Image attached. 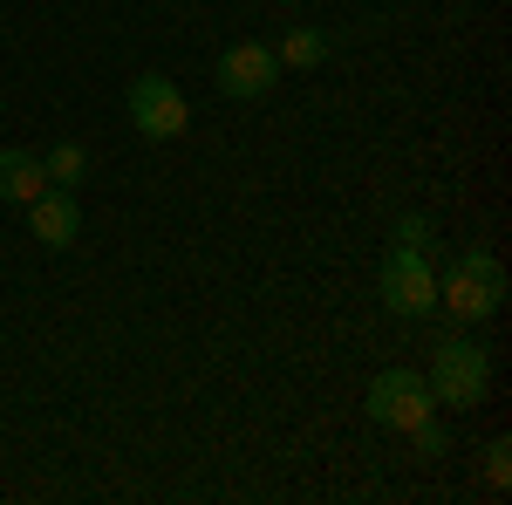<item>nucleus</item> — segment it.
<instances>
[{
	"label": "nucleus",
	"mask_w": 512,
	"mask_h": 505,
	"mask_svg": "<svg viewBox=\"0 0 512 505\" xmlns=\"http://www.w3.org/2000/svg\"><path fill=\"white\" fill-rule=\"evenodd\" d=\"M437 308L451 314L458 328H478V321H492V314L506 308V267H499V253H492V246H472V253H458L451 267L437 273Z\"/></svg>",
	"instance_id": "f257e3e1"
},
{
	"label": "nucleus",
	"mask_w": 512,
	"mask_h": 505,
	"mask_svg": "<svg viewBox=\"0 0 512 505\" xmlns=\"http://www.w3.org/2000/svg\"><path fill=\"white\" fill-rule=\"evenodd\" d=\"M424 383H431V403H437V410H478V403H485V389H492V355H485L472 335L451 321V335L431 349Z\"/></svg>",
	"instance_id": "f03ea898"
},
{
	"label": "nucleus",
	"mask_w": 512,
	"mask_h": 505,
	"mask_svg": "<svg viewBox=\"0 0 512 505\" xmlns=\"http://www.w3.org/2000/svg\"><path fill=\"white\" fill-rule=\"evenodd\" d=\"M376 294H383V308L403 314V321H424L437 314V267L424 246H390V260L376 273Z\"/></svg>",
	"instance_id": "7ed1b4c3"
},
{
	"label": "nucleus",
	"mask_w": 512,
	"mask_h": 505,
	"mask_svg": "<svg viewBox=\"0 0 512 505\" xmlns=\"http://www.w3.org/2000/svg\"><path fill=\"white\" fill-rule=\"evenodd\" d=\"M123 110H130V123H137L151 144H171V137L192 130V103H185V89L171 76H137L130 96H123Z\"/></svg>",
	"instance_id": "20e7f679"
},
{
	"label": "nucleus",
	"mask_w": 512,
	"mask_h": 505,
	"mask_svg": "<svg viewBox=\"0 0 512 505\" xmlns=\"http://www.w3.org/2000/svg\"><path fill=\"white\" fill-rule=\"evenodd\" d=\"M437 403H431V383L417 376V369H383L376 383H369V396H362V417L376 430H410L424 424Z\"/></svg>",
	"instance_id": "39448f33"
},
{
	"label": "nucleus",
	"mask_w": 512,
	"mask_h": 505,
	"mask_svg": "<svg viewBox=\"0 0 512 505\" xmlns=\"http://www.w3.org/2000/svg\"><path fill=\"white\" fill-rule=\"evenodd\" d=\"M212 82H219V96H233V103H260V96L280 89V55L267 41H233V48L219 55Z\"/></svg>",
	"instance_id": "423d86ee"
},
{
	"label": "nucleus",
	"mask_w": 512,
	"mask_h": 505,
	"mask_svg": "<svg viewBox=\"0 0 512 505\" xmlns=\"http://www.w3.org/2000/svg\"><path fill=\"white\" fill-rule=\"evenodd\" d=\"M28 233L48 246V253H69L82 239V198L62 192V185H48V192L28 198Z\"/></svg>",
	"instance_id": "0eeeda50"
},
{
	"label": "nucleus",
	"mask_w": 512,
	"mask_h": 505,
	"mask_svg": "<svg viewBox=\"0 0 512 505\" xmlns=\"http://www.w3.org/2000/svg\"><path fill=\"white\" fill-rule=\"evenodd\" d=\"M35 192H48V171H41L35 151H21V144H7L0 151V198L7 205H28Z\"/></svg>",
	"instance_id": "6e6552de"
},
{
	"label": "nucleus",
	"mask_w": 512,
	"mask_h": 505,
	"mask_svg": "<svg viewBox=\"0 0 512 505\" xmlns=\"http://www.w3.org/2000/svg\"><path fill=\"white\" fill-rule=\"evenodd\" d=\"M328 48H335V41L321 35V28H308V21H301V28H287V35L274 41V55H280V76H301V69H321V62H328Z\"/></svg>",
	"instance_id": "1a4fd4ad"
},
{
	"label": "nucleus",
	"mask_w": 512,
	"mask_h": 505,
	"mask_svg": "<svg viewBox=\"0 0 512 505\" xmlns=\"http://www.w3.org/2000/svg\"><path fill=\"white\" fill-rule=\"evenodd\" d=\"M41 171H48V185L76 192L82 178H89V151L82 144H55V151H41Z\"/></svg>",
	"instance_id": "9d476101"
},
{
	"label": "nucleus",
	"mask_w": 512,
	"mask_h": 505,
	"mask_svg": "<svg viewBox=\"0 0 512 505\" xmlns=\"http://www.w3.org/2000/svg\"><path fill=\"white\" fill-rule=\"evenodd\" d=\"M478 458H485V485H492V492H506V485H512V437H492Z\"/></svg>",
	"instance_id": "9b49d317"
},
{
	"label": "nucleus",
	"mask_w": 512,
	"mask_h": 505,
	"mask_svg": "<svg viewBox=\"0 0 512 505\" xmlns=\"http://www.w3.org/2000/svg\"><path fill=\"white\" fill-rule=\"evenodd\" d=\"M403 437L417 444V458H444V444H451V437H444V424H437V410H431V417H424V424H410V430H403Z\"/></svg>",
	"instance_id": "f8f14e48"
},
{
	"label": "nucleus",
	"mask_w": 512,
	"mask_h": 505,
	"mask_svg": "<svg viewBox=\"0 0 512 505\" xmlns=\"http://www.w3.org/2000/svg\"><path fill=\"white\" fill-rule=\"evenodd\" d=\"M396 246H424V253H437L431 219H424V212H403V219H396Z\"/></svg>",
	"instance_id": "ddd939ff"
}]
</instances>
